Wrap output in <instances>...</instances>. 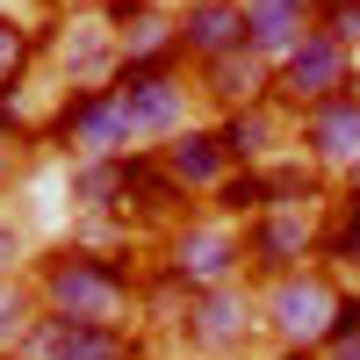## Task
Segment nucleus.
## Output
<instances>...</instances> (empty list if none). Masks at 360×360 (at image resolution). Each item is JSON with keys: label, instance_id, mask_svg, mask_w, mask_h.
<instances>
[{"label": "nucleus", "instance_id": "1", "mask_svg": "<svg viewBox=\"0 0 360 360\" xmlns=\"http://www.w3.org/2000/svg\"><path fill=\"white\" fill-rule=\"evenodd\" d=\"M29 288L51 317H79V324H115L137 332L144 317V274L137 259L108 252V245H51L29 259Z\"/></svg>", "mask_w": 360, "mask_h": 360}, {"label": "nucleus", "instance_id": "2", "mask_svg": "<svg viewBox=\"0 0 360 360\" xmlns=\"http://www.w3.org/2000/svg\"><path fill=\"white\" fill-rule=\"evenodd\" d=\"M346 310V281L332 266H303V274H281L259 288V324L274 353H317L332 339V317Z\"/></svg>", "mask_w": 360, "mask_h": 360}, {"label": "nucleus", "instance_id": "3", "mask_svg": "<svg viewBox=\"0 0 360 360\" xmlns=\"http://www.w3.org/2000/svg\"><path fill=\"white\" fill-rule=\"evenodd\" d=\"M108 86H115V101H123V115H130L137 152L173 144L180 130L195 123V101H202V86H195L188 65H123Z\"/></svg>", "mask_w": 360, "mask_h": 360}, {"label": "nucleus", "instance_id": "4", "mask_svg": "<svg viewBox=\"0 0 360 360\" xmlns=\"http://www.w3.org/2000/svg\"><path fill=\"white\" fill-rule=\"evenodd\" d=\"M159 274L180 288V295H202V288H224L245 274V231L224 224V217H180L159 245Z\"/></svg>", "mask_w": 360, "mask_h": 360}, {"label": "nucleus", "instance_id": "5", "mask_svg": "<svg viewBox=\"0 0 360 360\" xmlns=\"http://www.w3.org/2000/svg\"><path fill=\"white\" fill-rule=\"evenodd\" d=\"M259 339H266V324H259L252 281H224V288H202L180 303V346L202 360H245Z\"/></svg>", "mask_w": 360, "mask_h": 360}, {"label": "nucleus", "instance_id": "6", "mask_svg": "<svg viewBox=\"0 0 360 360\" xmlns=\"http://www.w3.org/2000/svg\"><path fill=\"white\" fill-rule=\"evenodd\" d=\"M44 144H58V152H72V159H123V152H137L115 86H65L58 108H51V123H44Z\"/></svg>", "mask_w": 360, "mask_h": 360}, {"label": "nucleus", "instance_id": "7", "mask_svg": "<svg viewBox=\"0 0 360 360\" xmlns=\"http://www.w3.org/2000/svg\"><path fill=\"white\" fill-rule=\"evenodd\" d=\"M332 94H360V58L346 44H332L324 29H310V37L274 65V101L288 115H303V108L332 101Z\"/></svg>", "mask_w": 360, "mask_h": 360}, {"label": "nucleus", "instance_id": "8", "mask_svg": "<svg viewBox=\"0 0 360 360\" xmlns=\"http://www.w3.org/2000/svg\"><path fill=\"white\" fill-rule=\"evenodd\" d=\"M317 266V217L310 209H266V217L245 224V274L266 288L281 274H303Z\"/></svg>", "mask_w": 360, "mask_h": 360}, {"label": "nucleus", "instance_id": "9", "mask_svg": "<svg viewBox=\"0 0 360 360\" xmlns=\"http://www.w3.org/2000/svg\"><path fill=\"white\" fill-rule=\"evenodd\" d=\"M44 44L58 51L72 86H108L123 72V51H115V29H108V8H72V15H51Z\"/></svg>", "mask_w": 360, "mask_h": 360}, {"label": "nucleus", "instance_id": "10", "mask_svg": "<svg viewBox=\"0 0 360 360\" xmlns=\"http://www.w3.org/2000/svg\"><path fill=\"white\" fill-rule=\"evenodd\" d=\"M295 152H303L324 180H353L360 166V94H332L295 115Z\"/></svg>", "mask_w": 360, "mask_h": 360}, {"label": "nucleus", "instance_id": "11", "mask_svg": "<svg viewBox=\"0 0 360 360\" xmlns=\"http://www.w3.org/2000/svg\"><path fill=\"white\" fill-rule=\"evenodd\" d=\"M173 22H180V65L188 72L245 51V0H180Z\"/></svg>", "mask_w": 360, "mask_h": 360}, {"label": "nucleus", "instance_id": "12", "mask_svg": "<svg viewBox=\"0 0 360 360\" xmlns=\"http://www.w3.org/2000/svg\"><path fill=\"white\" fill-rule=\"evenodd\" d=\"M108 29L123 65H180V22L166 0H108Z\"/></svg>", "mask_w": 360, "mask_h": 360}, {"label": "nucleus", "instance_id": "13", "mask_svg": "<svg viewBox=\"0 0 360 360\" xmlns=\"http://www.w3.org/2000/svg\"><path fill=\"white\" fill-rule=\"evenodd\" d=\"M22 360H137V332H115V324H79V317H37Z\"/></svg>", "mask_w": 360, "mask_h": 360}, {"label": "nucleus", "instance_id": "14", "mask_svg": "<svg viewBox=\"0 0 360 360\" xmlns=\"http://www.w3.org/2000/svg\"><path fill=\"white\" fill-rule=\"evenodd\" d=\"M159 166L173 173V188H180V195H195V202H209V195L224 188V173H231L217 123H188L173 144H159Z\"/></svg>", "mask_w": 360, "mask_h": 360}, {"label": "nucleus", "instance_id": "15", "mask_svg": "<svg viewBox=\"0 0 360 360\" xmlns=\"http://www.w3.org/2000/svg\"><path fill=\"white\" fill-rule=\"evenodd\" d=\"M217 137H224V159H231V166H266V159H281L288 108H281V101L231 108V115H217Z\"/></svg>", "mask_w": 360, "mask_h": 360}, {"label": "nucleus", "instance_id": "16", "mask_svg": "<svg viewBox=\"0 0 360 360\" xmlns=\"http://www.w3.org/2000/svg\"><path fill=\"white\" fill-rule=\"evenodd\" d=\"M195 86H202V101L217 108V115H231V108L274 101V65H266V58H252V51H231V58H217V65H202Z\"/></svg>", "mask_w": 360, "mask_h": 360}, {"label": "nucleus", "instance_id": "17", "mask_svg": "<svg viewBox=\"0 0 360 360\" xmlns=\"http://www.w3.org/2000/svg\"><path fill=\"white\" fill-rule=\"evenodd\" d=\"M195 195L173 188V173L159 166V152H130V195H123V224H159L173 231L180 217H188Z\"/></svg>", "mask_w": 360, "mask_h": 360}, {"label": "nucleus", "instance_id": "18", "mask_svg": "<svg viewBox=\"0 0 360 360\" xmlns=\"http://www.w3.org/2000/svg\"><path fill=\"white\" fill-rule=\"evenodd\" d=\"M310 29H317L310 0H245V51L266 58V65H281Z\"/></svg>", "mask_w": 360, "mask_h": 360}, {"label": "nucleus", "instance_id": "19", "mask_svg": "<svg viewBox=\"0 0 360 360\" xmlns=\"http://www.w3.org/2000/svg\"><path fill=\"white\" fill-rule=\"evenodd\" d=\"M72 209L79 217H123V195H130V152L123 159H72Z\"/></svg>", "mask_w": 360, "mask_h": 360}, {"label": "nucleus", "instance_id": "20", "mask_svg": "<svg viewBox=\"0 0 360 360\" xmlns=\"http://www.w3.org/2000/svg\"><path fill=\"white\" fill-rule=\"evenodd\" d=\"M317 266L360 274V188H339L332 195V217L317 224Z\"/></svg>", "mask_w": 360, "mask_h": 360}, {"label": "nucleus", "instance_id": "21", "mask_svg": "<svg viewBox=\"0 0 360 360\" xmlns=\"http://www.w3.org/2000/svg\"><path fill=\"white\" fill-rule=\"evenodd\" d=\"M266 202L274 209H310L317 217V202H332V180H324L303 152L295 159H266Z\"/></svg>", "mask_w": 360, "mask_h": 360}, {"label": "nucleus", "instance_id": "22", "mask_svg": "<svg viewBox=\"0 0 360 360\" xmlns=\"http://www.w3.org/2000/svg\"><path fill=\"white\" fill-rule=\"evenodd\" d=\"M266 209H274V202H266V166H231L224 188L209 195V217H224V224H238V231H245L252 217H266Z\"/></svg>", "mask_w": 360, "mask_h": 360}, {"label": "nucleus", "instance_id": "23", "mask_svg": "<svg viewBox=\"0 0 360 360\" xmlns=\"http://www.w3.org/2000/svg\"><path fill=\"white\" fill-rule=\"evenodd\" d=\"M37 317H44V303H37V288H29V274H8L0 281V360H22Z\"/></svg>", "mask_w": 360, "mask_h": 360}, {"label": "nucleus", "instance_id": "24", "mask_svg": "<svg viewBox=\"0 0 360 360\" xmlns=\"http://www.w3.org/2000/svg\"><path fill=\"white\" fill-rule=\"evenodd\" d=\"M37 51H44V29H29L0 8V94H22V72H29Z\"/></svg>", "mask_w": 360, "mask_h": 360}, {"label": "nucleus", "instance_id": "25", "mask_svg": "<svg viewBox=\"0 0 360 360\" xmlns=\"http://www.w3.org/2000/svg\"><path fill=\"white\" fill-rule=\"evenodd\" d=\"M317 29H324L332 44H346V51L360 58V0H339V8H324V15H317Z\"/></svg>", "mask_w": 360, "mask_h": 360}, {"label": "nucleus", "instance_id": "26", "mask_svg": "<svg viewBox=\"0 0 360 360\" xmlns=\"http://www.w3.org/2000/svg\"><path fill=\"white\" fill-rule=\"evenodd\" d=\"M8 274H29V238H22V224L0 209V281Z\"/></svg>", "mask_w": 360, "mask_h": 360}, {"label": "nucleus", "instance_id": "27", "mask_svg": "<svg viewBox=\"0 0 360 360\" xmlns=\"http://www.w3.org/2000/svg\"><path fill=\"white\" fill-rule=\"evenodd\" d=\"M15 166H22V144H15V137H0V195H8V180H15Z\"/></svg>", "mask_w": 360, "mask_h": 360}, {"label": "nucleus", "instance_id": "28", "mask_svg": "<svg viewBox=\"0 0 360 360\" xmlns=\"http://www.w3.org/2000/svg\"><path fill=\"white\" fill-rule=\"evenodd\" d=\"M317 360H360V339H332V346H317Z\"/></svg>", "mask_w": 360, "mask_h": 360}, {"label": "nucleus", "instance_id": "29", "mask_svg": "<svg viewBox=\"0 0 360 360\" xmlns=\"http://www.w3.org/2000/svg\"><path fill=\"white\" fill-rule=\"evenodd\" d=\"M324 8H339V0H310V15H324Z\"/></svg>", "mask_w": 360, "mask_h": 360}, {"label": "nucleus", "instance_id": "30", "mask_svg": "<svg viewBox=\"0 0 360 360\" xmlns=\"http://www.w3.org/2000/svg\"><path fill=\"white\" fill-rule=\"evenodd\" d=\"M274 360H317V353H274Z\"/></svg>", "mask_w": 360, "mask_h": 360}, {"label": "nucleus", "instance_id": "31", "mask_svg": "<svg viewBox=\"0 0 360 360\" xmlns=\"http://www.w3.org/2000/svg\"><path fill=\"white\" fill-rule=\"evenodd\" d=\"M44 8H58V15H65V0H44Z\"/></svg>", "mask_w": 360, "mask_h": 360}, {"label": "nucleus", "instance_id": "32", "mask_svg": "<svg viewBox=\"0 0 360 360\" xmlns=\"http://www.w3.org/2000/svg\"><path fill=\"white\" fill-rule=\"evenodd\" d=\"M346 188H360V166H353V180H346Z\"/></svg>", "mask_w": 360, "mask_h": 360}, {"label": "nucleus", "instance_id": "33", "mask_svg": "<svg viewBox=\"0 0 360 360\" xmlns=\"http://www.w3.org/2000/svg\"><path fill=\"white\" fill-rule=\"evenodd\" d=\"M101 8H108V0H101Z\"/></svg>", "mask_w": 360, "mask_h": 360}]
</instances>
